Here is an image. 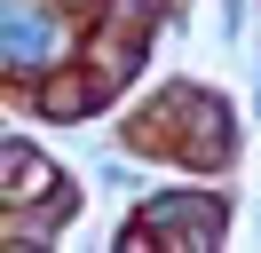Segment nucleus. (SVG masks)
Instances as JSON below:
<instances>
[{"label":"nucleus","instance_id":"obj_1","mask_svg":"<svg viewBox=\"0 0 261 253\" xmlns=\"http://www.w3.org/2000/svg\"><path fill=\"white\" fill-rule=\"evenodd\" d=\"M48 56H64V32L32 16V0H8V71H40Z\"/></svg>","mask_w":261,"mask_h":253}]
</instances>
